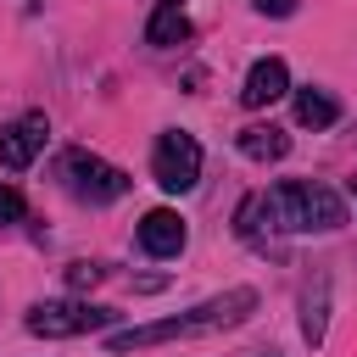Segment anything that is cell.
Wrapping results in <instances>:
<instances>
[{
    "label": "cell",
    "instance_id": "1",
    "mask_svg": "<svg viewBox=\"0 0 357 357\" xmlns=\"http://www.w3.org/2000/svg\"><path fill=\"white\" fill-rule=\"evenodd\" d=\"M340 223H346V201L318 178H284V184L240 201V234L245 240H257L262 229H273V234H329Z\"/></svg>",
    "mask_w": 357,
    "mask_h": 357
},
{
    "label": "cell",
    "instance_id": "2",
    "mask_svg": "<svg viewBox=\"0 0 357 357\" xmlns=\"http://www.w3.org/2000/svg\"><path fill=\"white\" fill-rule=\"evenodd\" d=\"M251 307H257V290H223V296H212V301H201V307H190V312H173V318H156V324H134V329H112L106 335V351H145V346H167V340H190V335H212V329H229V324H240V318H251Z\"/></svg>",
    "mask_w": 357,
    "mask_h": 357
},
{
    "label": "cell",
    "instance_id": "3",
    "mask_svg": "<svg viewBox=\"0 0 357 357\" xmlns=\"http://www.w3.org/2000/svg\"><path fill=\"white\" fill-rule=\"evenodd\" d=\"M56 178H61L67 195H78V201H89V206H106V201L128 195V173L112 167V162L95 156V151H78V145L56 156Z\"/></svg>",
    "mask_w": 357,
    "mask_h": 357
},
{
    "label": "cell",
    "instance_id": "4",
    "mask_svg": "<svg viewBox=\"0 0 357 357\" xmlns=\"http://www.w3.org/2000/svg\"><path fill=\"white\" fill-rule=\"evenodd\" d=\"M28 335H45V340H73V335H89V329H106L112 312L106 307H89V301H33L28 307Z\"/></svg>",
    "mask_w": 357,
    "mask_h": 357
},
{
    "label": "cell",
    "instance_id": "5",
    "mask_svg": "<svg viewBox=\"0 0 357 357\" xmlns=\"http://www.w3.org/2000/svg\"><path fill=\"white\" fill-rule=\"evenodd\" d=\"M151 173H156V184H162L167 195L195 190V184H201V145H195V134L167 128V134L156 139V151H151Z\"/></svg>",
    "mask_w": 357,
    "mask_h": 357
},
{
    "label": "cell",
    "instance_id": "6",
    "mask_svg": "<svg viewBox=\"0 0 357 357\" xmlns=\"http://www.w3.org/2000/svg\"><path fill=\"white\" fill-rule=\"evenodd\" d=\"M45 139H50V117L45 112H22L17 123L0 128V162L11 173H22V167H33V156L45 151Z\"/></svg>",
    "mask_w": 357,
    "mask_h": 357
},
{
    "label": "cell",
    "instance_id": "7",
    "mask_svg": "<svg viewBox=\"0 0 357 357\" xmlns=\"http://www.w3.org/2000/svg\"><path fill=\"white\" fill-rule=\"evenodd\" d=\"M184 240H190V229H184V218L173 206H156V212L139 218V251L145 257H178Z\"/></svg>",
    "mask_w": 357,
    "mask_h": 357
},
{
    "label": "cell",
    "instance_id": "8",
    "mask_svg": "<svg viewBox=\"0 0 357 357\" xmlns=\"http://www.w3.org/2000/svg\"><path fill=\"white\" fill-rule=\"evenodd\" d=\"M279 95H290V67H284L279 56H262V61H251V73H245V89H240V100H245L251 112H262V106H273Z\"/></svg>",
    "mask_w": 357,
    "mask_h": 357
},
{
    "label": "cell",
    "instance_id": "9",
    "mask_svg": "<svg viewBox=\"0 0 357 357\" xmlns=\"http://www.w3.org/2000/svg\"><path fill=\"white\" fill-rule=\"evenodd\" d=\"M190 33V17H184V0H156V11H151V22H145V45H156V50H167V45H178Z\"/></svg>",
    "mask_w": 357,
    "mask_h": 357
},
{
    "label": "cell",
    "instance_id": "10",
    "mask_svg": "<svg viewBox=\"0 0 357 357\" xmlns=\"http://www.w3.org/2000/svg\"><path fill=\"white\" fill-rule=\"evenodd\" d=\"M296 123L301 128H335L340 123V100L329 95V89H296Z\"/></svg>",
    "mask_w": 357,
    "mask_h": 357
},
{
    "label": "cell",
    "instance_id": "11",
    "mask_svg": "<svg viewBox=\"0 0 357 357\" xmlns=\"http://www.w3.org/2000/svg\"><path fill=\"white\" fill-rule=\"evenodd\" d=\"M240 151H245L251 162H279V156L290 151V134L273 128V123H251V128H240Z\"/></svg>",
    "mask_w": 357,
    "mask_h": 357
},
{
    "label": "cell",
    "instance_id": "12",
    "mask_svg": "<svg viewBox=\"0 0 357 357\" xmlns=\"http://www.w3.org/2000/svg\"><path fill=\"white\" fill-rule=\"evenodd\" d=\"M22 218H28V201H22L11 184H0V229H6V223H22Z\"/></svg>",
    "mask_w": 357,
    "mask_h": 357
},
{
    "label": "cell",
    "instance_id": "13",
    "mask_svg": "<svg viewBox=\"0 0 357 357\" xmlns=\"http://www.w3.org/2000/svg\"><path fill=\"white\" fill-rule=\"evenodd\" d=\"M67 279H73V290H89V284H100V279H106V268H100V262H73V268H67Z\"/></svg>",
    "mask_w": 357,
    "mask_h": 357
},
{
    "label": "cell",
    "instance_id": "14",
    "mask_svg": "<svg viewBox=\"0 0 357 357\" xmlns=\"http://www.w3.org/2000/svg\"><path fill=\"white\" fill-rule=\"evenodd\" d=\"M257 11H262V17H290L296 0H257Z\"/></svg>",
    "mask_w": 357,
    "mask_h": 357
}]
</instances>
